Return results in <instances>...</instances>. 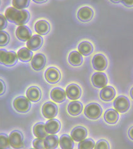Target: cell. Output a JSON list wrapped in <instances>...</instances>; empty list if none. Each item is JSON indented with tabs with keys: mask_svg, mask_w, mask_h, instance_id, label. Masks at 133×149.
Masks as SVG:
<instances>
[{
	"mask_svg": "<svg viewBox=\"0 0 133 149\" xmlns=\"http://www.w3.org/2000/svg\"><path fill=\"white\" fill-rule=\"evenodd\" d=\"M7 27V20L5 16L0 14V31H3Z\"/></svg>",
	"mask_w": 133,
	"mask_h": 149,
	"instance_id": "obj_36",
	"label": "cell"
},
{
	"mask_svg": "<svg viewBox=\"0 0 133 149\" xmlns=\"http://www.w3.org/2000/svg\"><path fill=\"white\" fill-rule=\"evenodd\" d=\"M122 3L127 7L133 6V0H122Z\"/></svg>",
	"mask_w": 133,
	"mask_h": 149,
	"instance_id": "obj_38",
	"label": "cell"
},
{
	"mask_svg": "<svg viewBox=\"0 0 133 149\" xmlns=\"http://www.w3.org/2000/svg\"><path fill=\"white\" fill-rule=\"evenodd\" d=\"M94 16V12L88 6H84L81 8L78 12L77 17L81 22H89Z\"/></svg>",
	"mask_w": 133,
	"mask_h": 149,
	"instance_id": "obj_16",
	"label": "cell"
},
{
	"mask_svg": "<svg viewBox=\"0 0 133 149\" xmlns=\"http://www.w3.org/2000/svg\"><path fill=\"white\" fill-rule=\"evenodd\" d=\"M128 135L132 140H133V126L130 127L128 131Z\"/></svg>",
	"mask_w": 133,
	"mask_h": 149,
	"instance_id": "obj_39",
	"label": "cell"
},
{
	"mask_svg": "<svg viewBox=\"0 0 133 149\" xmlns=\"http://www.w3.org/2000/svg\"><path fill=\"white\" fill-rule=\"evenodd\" d=\"M130 94H131V97L132 99L133 100V87L131 89V92H130Z\"/></svg>",
	"mask_w": 133,
	"mask_h": 149,
	"instance_id": "obj_42",
	"label": "cell"
},
{
	"mask_svg": "<svg viewBox=\"0 0 133 149\" xmlns=\"http://www.w3.org/2000/svg\"><path fill=\"white\" fill-rule=\"evenodd\" d=\"M83 61V57L79 52L72 51L69 54L68 61L71 65L73 66H79L82 64Z\"/></svg>",
	"mask_w": 133,
	"mask_h": 149,
	"instance_id": "obj_26",
	"label": "cell"
},
{
	"mask_svg": "<svg viewBox=\"0 0 133 149\" xmlns=\"http://www.w3.org/2000/svg\"><path fill=\"white\" fill-rule=\"evenodd\" d=\"M17 54L13 51L0 49V64L6 66H13L18 61Z\"/></svg>",
	"mask_w": 133,
	"mask_h": 149,
	"instance_id": "obj_2",
	"label": "cell"
},
{
	"mask_svg": "<svg viewBox=\"0 0 133 149\" xmlns=\"http://www.w3.org/2000/svg\"><path fill=\"white\" fill-rule=\"evenodd\" d=\"M61 73L59 70L55 67H50L45 72V79L50 84H56L61 79Z\"/></svg>",
	"mask_w": 133,
	"mask_h": 149,
	"instance_id": "obj_9",
	"label": "cell"
},
{
	"mask_svg": "<svg viewBox=\"0 0 133 149\" xmlns=\"http://www.w3.org/2000/svg\"><path fill=\"white\" fill-rule=\"evenodd\" d=\"M31 149H35V148H31Z\"/></svg>",
	"mask_w": 133,
	"mask_h": 149,
	"instance_id": "obj_43",
	"label": "cell"
},
{
	"mask_svg": "<svg viewBox=\"0 0 133 149\" xmlns=\"http://www.w3.org/2000/svg\"><path fill=\"white\" fill-rule=\"evenodd\" d=\"M6 91V86L5 82H3V80L0 79V96L3 95V94L5 93Z\"/></svg>",
	"mask_w": 133,
	"mask_h": 149,
	"instance_id": "obj_37",
	"label": "cell"
},
{
	"mask_svg": "<svg viewBox=\"0 0 133 149\" xmlns=\"http://www.w3.org/2000/svg\"><path fill=\"white\" fill-rule=\"evenodd\" d=\"M46 58L42 54H37L31 59V66L35 71L42 70L45 66Z\"/></svg>",
	"mask_w": 133,
	"mask_h": 149,
	"instance_id": "obj_14",
	"label": "cell"
},
{
	"mask_svg": "<svg viewBox=\"0 0 133 149\" xmlns=\"http://www.w3.org/2000/svg\"><path fill=\"white\" fill-rule=\"evenodd\" d=\"M0 149H1V148H0Z\"/></svg>",
	"mask_w": 133,
	"mask_h": 149,
	"instance_id": "obj_44",
	"label": "cell"
},
{
	"mask_svg": "<svg viewBox=\"0 0 133 149\" xmlns=\"http://www.w3.org/2000/svg\"><path fill=\"white\" fill-rule=\"evenodd\" d=\"M10 147L9 138L6 134H0V148L8 149Z\"/></svg>",
	"mask_w": 133,
	"mask_h": 149,
	"instance_id": "obj_32",
	"label": "cell"
},
{
	"mask_svg": "<svg viewBox=\"0 0 133 149\" xmlns=\"http://www.w3.org/2000/svg\"><path fill=\"white\" fill-rule=\"evenodd\" d=\"M103 110L101 107L96 103H91L86 107L84 114L86 117L91 120H97L101 116Z\"/></svg>",
	"mask_w": 133,
	"mask_h": 149,
	"instance_id": "obj_3",
	"label": "cell"
},
{
	"mask_svg": "<svg viewBox=\"0 0 133 149\" xmlns=\"http://www.w3.org/2000/svg\"><path fill=\"white\" fill-rule=\"evenodd\" d=\"M94 149H110V145L107 140H100L95 145Z\"/></svg>",
	"mask_w": 133,
	"mask_h": 149,
	"instance_id": "obj_34",
	"label": "cell"
},
{
	"mask_svg": "<svg viewBox=\"0 0 133 149\" xmlns=\"http://www.w3.org/2000/svg\"><path fill=\"white\" fill-rule=\"evenodd\" d=\"M66 97V92L63 89L59 87H56L50 92V97L54 102L57 103H63L65 101Z\"/></svg>",
	"mask_w": 133,
	"mask_h": 149,
	"instance_id": "obj_19",
	"label": "cell"
},
{
	"mask_svg": "<svg viewBox=\"0 0 133 149\" xmlns=\"http://www.w3.org/2000/svg\"><path fill=\"white\" fill-rule=\"evenodd\" d=\"M119 115L118 111L114 109H108L105 111L104 119L109 124H115L118 122Z\"/></svg>",
	"mask_w": 133,
	"mask_h": 149,
	"instance_id": "obj_23",
	"label": "cell"
},
{
	"mask_svg": "<svg viewBox=\"0 0 133 149\" xmlns=\"http://www.w3.org/2000/svg\"><path fill=\"white\" fill-rule=\"evenodd\" d=\"M116 92L115 90L113 87L111 86H106L100 91V96L101 100H103L106 102L111 101L114 100L115 97Z\"/></svg>",
	"mask_w": 133,
	"mask_h": 149,
	"instance_id": "obj_17",
	"label": "cell"
},
{
	"mask_svg": "<svg viewBox=\"0 0 133 149\" xmlns=\"http://www.w3.org/2000/svg\"><path fill=\"white\" fill-rule=\"evenodd\" d=\"M42 112L45 118L48 119H52L57 116L58 113L57 106L55 103L49 101L43 105Z\"/></svg>",
	"mask_w": 133,
	"mask_h": 149,
	"instance_id": "obj_6",
	"label": "cell"
},
{
	"mask_svg": "<svg viewBox=\"0 0 133 149\" xmlns=\"http://www.w3.org/2000/svg\"><path fill=\"white\" fill-rule=\"evenodd\" d=\"M34 148L35 149H46L44 144V139L36 138L33 142Z\"/></svg>",
	"mask_w": 133,
	"mask_h": 149,
	"instance_id": "obj_35",
	"label": "cell"
},
{
	"mask_svg": "<svg viewBox=\"0 0 133 149\" xmlns=\"http://www.w3.org/2000/svg\"><path fill=\"white\" fill-rule=\"evenodd\" d=\"M33 132L36 138L44 139L48 136V133L45 129V124L43 123L36 124L33 126Z\"/></svg>",
	"mask_w": 133,
	"mask_h": 149,
	"instance_id": "obj_27",
	"label": "cell"
},
{
	"mask_svg": "<svg viewBox=\"0 0 133 149\" xmlns=\"http://www.w3.org/2000/svg\"><path fill=\"white\" fill-rule=\"evenodd\" d=\"M110 1L114 3H118L120 2H122V0H110Z\"/></svg>",
	"mask_w": 133,
	"mask_h": 149,
	"instance_id": "obj_41",
	"label": "cell"
},
{
	"mask_svg": "<svg viewBox=\"0 0 133 149\" xmlns=\"http://www.w3.org/2000/svg\"><path fill=\"white\" fill-rule=\"evenodd\" d=\"M35 31L40 35H45L50 30L49 23L45 20H40L37 21L35 25Z\"/></svg>",
	"mask_w": 133,
	"mask_h": 149,
	"instance_id": "obj_21",
	"label": "cell"
},
{
	"mask_svg": "<svg viewBox=\"0 0 133 149\" xmlns=\"http://www.w3.org/2000/svg\"><path fill=\"white\" fill-rule=\"evenodd\" d=\"M33 1L36 3H43L47 2L48 0H33Z\"/></svg>",
	"mask_w": 133,
	"mask_h": 149,
	"instance_id": "obj_40",
	"label": "cell"
},
{
	"mask_svg": "<svg viewBox=\"0 0 133 149\" xmlns=\"http://www.w3.org/2000/svg\"><path fill=\"white\" fill-rule=\"evenodd\" d=\"M10 36L8 34L4 31H0V47H5L9 43Z\"/></svg>",
	"mask_w": 133,
	"mask_h": 149,
	"instance_id": "obj_33",
	"label": "cell"
},
{
	"mask_svg": "<svg viewBox=\"0 0 133 149\" xmlns=\"http://www.w3.org/2000/svg\"><path fill=\"white\" fill-rule=\"evenodd\" d=\"M30 3V0H12V5L19 10H23L28 8Z\"/></svg>",
	"mask_w": 133,
	"mask_h": 149,
	"instance_id": "obj_31",
	"label": "cell"
},
{
	"mask_svg": "<svg viewBox=\"0 0 133 149\" xmlns=\"http://www.w3.org/2000/svg\"><path fill=\"white\" fill-rule=\"evenodd\" d=\"M66 94L67 97L70 100L75 101L80 97L81 94V90L80 87L77 85V84H72L66 87Z\"/></svg>",
	"mask_w": 133,
	"mask_h": 149,
	"instance_id": "obj_13",
	"label": "cell"
},
{
	"mask_svg": "<svg viewBox=\"0 0 133 149\" xmlns=\"http://www.w3.org/2000/svg\"><path fill=\"white\" fill-rule=\"evenodd\" d=\"M10 147L14 149H20L24 147V136L19 131H13L9 135Z\"/></svg>",
	"mask_w": 133,
	"mask_h": 149,
	"instance_id": "obj_5",
	"label": "cell"
},
{
	"mask_svg": "<svg viewBox=\"0 0 133 149\" xmlns=\"http://www.w3.org/2000/svg\"><path fill=\"white\" fill-rule=\"evenodd\" d=\"M45 129L48 134H57L61 129V123L55 118L50 119L45 124Z\"/></svg>",
	"mask_w": 133,
	"mask_h": 149,
	"instance_id": "obj_18",
	"label": "cell"
},
{
	"mask_svg": "<svg viewBox=\"0 0 133 149\" xmlns=\"http://www.w3.org/2000/svg\"><path fill=\"white\" fill-rule=\"evenodd\" d=\"M7 21L16 25L22 26L28 22L30 17L29 13L26 10H19L14 7H8L5 12Z\"/></svg>",
	"mask_w": 133,
	"mask_h": 149,
	"instance_id": "obj_1",
	"label": "cell"
},
{
	"mask_svg": "<svg viewBox=\"0 0 133 149\" xmlns=\"http://www.w3.org/2000/svg\"><path fill=\"white\" fill-rule=\"evenodd\" d=\"M26 96L31 102H38L42 97L41 90L36 86L30 87L26 91Z\"/></svg>",
	"mask_w": 133,
	"mask_h": 149,
	"instance_id": "obj_20",
	"label": "cell"
},
{
	"mask_svg": "<svg viewBox=\"0 0 133 149\" xmlns=\"http://www.w3.org/2000/svg\"><path fill=\"white\" fill-rule=\"evenodd\" d=\"M92 63H93L94 69L98 72H103L107 68L108 66V61L107 58L104 55L101 54H96L94 56Z\"/></svg>",
	"mask_w": 133,
	"mask_h": 149,
	"instance_id": "obj_8",
	"label": "cell"
},
{
	"mask_svg": "<svg viewBox=\"0 0 133 149\" xmlns=\"http://www.w3.org/2000/svg\"><path fill=\"white\" fill-rule=\"evenodd\" d=\"M87 136V131L82 126H78L73 129L71 132V137L74 141L80 142L85 140Z\"/></svg>",
	"mask_w": 133,
	"mask_h": 149,
	"instance_id": "obj_15",
	"label": "cell"
},
{
	"mask_svg": "<svg viewBox=\"0 0 133 149\" xmlns=\"http://www.w3.org/2000/svg\"><path fill=\"white\" fill-rule=\"evenodd\" d=\"M78 51L81 55L87 56L93 52L94 47L92 45V43L89 42L84 41L81 42L78 45Z\"/></svg>",
	"mask_w": 133,
	"mask_h": 149,
	"instance_id": "obj_29",
	"label": "cell"
},
{
	"mask_svg": "<svg viewBox=\"0 0 133 149\" xmlns=\"http://www.w3.org/2000/svg\"><path fill=\"white\" fill-rule=\"evenodd\" d=\"M15 35L17 38L22 42H28L32 36L30 29L25 25L19 26L16 29Z\"/></svg>",
	"mask_w": 133,
	"mask_h": 149,
	"instance_id": "obj_11",
	"label": "cell"
},
{
	"mask_svg": "<svg viewBox=\"0 0 133 149\" xmlns=\"http://www.w3.org/2000/svg\"><path fill=\"white\" fill-rule=\"evenodd\" d=\"M59 144L61 149H73L74 148L73 140L68 134H63L60 137Z\"/></svg>",
	"mask_w": 133,
	"mask_h": 149,
	"instance_id": "obj_28",
	"label": "cell"
},
{
	"mask_svg": "<svg viewBox=\"0 0 133 149\" xmlns=\"http://www.w3.org/2000/svg\"><path fill=\"white\" fill-rule=\"evenodd\" d=\"M43 43V39L40 35H35L31 37V38L26 43L27 48L31 51H36L41 48Z\"/></svg>",
	"mask_w": 133,
	"mask_h": 149,
	"instance_id": "obj_12",
	"label": "cell"
},
{
	"mask_svg": "<svg viewBox=\"0 0 133 149\" xmlns=\"http://www.w3.org/2000/svg\"><path fill=\"white\" fill-rule=\"evenodd\" d=\"M95 142L91 138L85 139L79 142L78 145V149H93L95 147Z\"/></svg>",
	"mask_w": 133,
	"mask_h": 149,
	"instance_id": "obj_30",
	"label": "cell"
},
{
	"mask_svg": "<svg viewBox=\"0 0 133 149\" xmlns=\"http://www.w3.org/2000/svg\"><path fill=\"white\" fill-rule=\"evenodd\" d=\"M59 143V138L55 134H50L44 138V144L46 149H56Z\"/></svg>",
	"mask_w": 133,
	"mask_h": 149,
	"instance_id": "obj_24",
	"label": "cell"
},
{
	"mask_svg": "<svg viewBox=\"0 0 133 149\" xmlns=\"http://www.w3.org/2000/svg\"><path fill=\"white\" fill-rule=\"evenodd\" d=\"M13 107L19 113H26L30 110L31 102L24 96H19L13 101Z\"/></svg>",
	"mask_w": 133,
	"mask_h": 149,
	"instance_id": "obj_4",
	"label": "cell"
},
{
	"mask_svg": "<svg viewBox=\"0 0 133 149\" xmlns=\"http://www.w3.org/2000/svg\"><path fill=\"white\" fill-rule=\"evenodd\" d=\"M91 81L93 86L97 88H104L108 84V79L106 74L102 72H96L92 76Z\"/></svg>",
	"mask_w": 133,
	"mask_h": 149,
	"instance_id": "obj_10",
	"label": "cell"
},
{
	"mask_svg": "<svg viewBox=\"0 0 133 149\" xmlns=\"http://www.w3.org/2000/svg\"><path fill=\"white\" fill-rule=\"evenodd\" d=\"M17 54L18 59L20 61L24 63L30 61L33 57V52L29 49L26 48V47H23V48L19 49Z\"/></svg>",
	"mask_w": 133,
	"mask_h": 149,
	"instance_id": "obj_25",
	"label": "cell"
},
{
	"mask_svg": "<svg viewBox=\"0 0 133 149\" xmlns=\"http://www.w3.org/2000/svg\"><path fill=\"white\" fill-rule=\"evenodd\" d=\"M114 106L119 113H125L130 108V101L129 99L124 96H118L115 100L114 102Z\"/></svg>",
	"mask_w": 133,
	"mask_h": 149,
	"instance_id": "obj_7",
	"label": "cell"
},
{
	"mask_svg": "<svg viewBox=\"0 0 133 149\" xmlns=\"http://www.w3.org/2000/svg\"><path fill=\"white\" fill-rule=\"evenodd\" d=\"M83 110V105L80 101H73L70 103L68 107V111L71 116H77Z\"/></svg>",
	"mask_w": 133,
	"mask_h": 149,
	"instance_id": "obj_22",
	"label": "cell"
}]
</instances>
